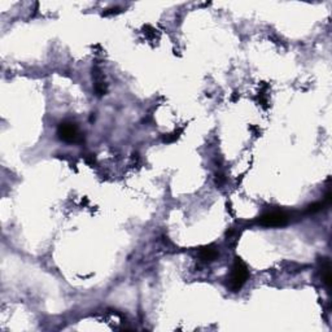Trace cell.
Returning a JSON list of instances; mask_svg holds the SVG:
<instances>
[{
    "label": "cell",
    "mask_w": 332,
    "mask_h": 332,
    "mask_svg": "<svg viewBox=\"0 0 332 332\" xmlns=\"http://www.w3.org/2000/svg\"><path fill=\"white\" fill-rule=\"evenodd\" d=\"M249 278L248 267L242 259L236 257L235 262L232 265L231 274H230V279H228V287L232 292H239L242 290L243 286L247 283Z\"/></svg>",
    "instance_id": "cell-1"
},
{
    "label": "cell",
    "mask_w": 332,
    "mask_h": 332,
    "mask_svg": "<svg viewBox=\"0 0 332 332\" xmlns=\"http://www.w3.org/2000/svg\"><path fill=\"white\" fill-rule=\"evenodd\" d=\"M57 135L61 140L68 143H78L83 139L78 126L73 122H61L57 128Z\"/></svg>",
    "instance_id": "cell-2"
},
{
    "label": "cell",
    "mask_w": 332,
    "mask_h": 332,
    "mask_svg": "<svg viewBox=\"0 0 332 332\" xmlns=\"http://www.w3.org/2000/svg\"><path fill=\"white\" fill-rule=\"evenodd\" d=\"M258 222L263 227H283L288 223V215L284 211H269V213L261 215Z\"/></svg>",
    "instance_id": "cell-3"
},
{
    "label": "cell",
    "mask_w": 332,
    "mask_h": 332,
    "mask_svg": "<svg viewBox=\"0 0 332 332\" xmlns=\"http://www.w3.org/2000/svg\"><path fill=\"white\" fill-rule=\"evenodd\" d=\"M218 256V250L215 249V247L208 246L201 248L200 250V258L204 259V261H213L215 257Z\"/></svg>",
    "instance_id": "cell-4"
},
{
    "label": "cell",
    "mask_w": 332,
    "mask_h": 332,
    "mask_svg": "<svg viewBox=\"0 0 332 332\" xmlns=\"http://www.w3.org/2000/svg\"><path fill=\"white\" fill-rule=\"evenodd\" d=\"M330 269H331L330 267V261L329 259H325V262L322 265V279L327 286V288H330V284H331V270Z\"/></svg>",
    "instance_id": "cell-5"
},
{
    "label": "cell",
    "mask_w": 332,
    "mask_h": 332,
    "mask_svg": "<svg viewBox=\"0 0 332 332\" xmlns=\"http://www.w3.org/2000/svg\"><path fill=\"white\" fill-rule=\"evenodd\" d=\"M325 205H329V203H326V201H323V203H314V204L309 205L308 210L306 211H308V213H317V211L321 210Z\"/></svg>",
    "instance_id": "cell-6"
}]
</instances>
